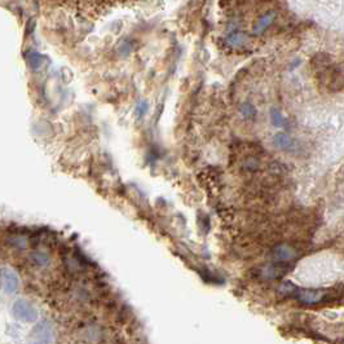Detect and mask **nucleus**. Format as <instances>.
I'll return each mask as SVG.
<instances>
[{
  "label": "nucleus",
  "mask_w": 344,
  "mask_h": 344,
  "mask_svg": "<svg viewBox=\"0 0 344 344\" xmlns=\"http://www.w3.org/2000/svg\"><path fill=\"white\" fill-rule=\"evenodd\" d=\"M12 312L18 321L22 322H35L38 318V312L31 303L19 299L12 307Z\"/></svg>",
  "instance_id": "1"
},
{
  "label": "nucleus",
  "mask_w": 344,
  "mask_h": 344,
  "mask_svg": "<svg viewBox=\"0 0 344 344\" xmlns=\"http://www.w3.org/2000/svg\"><path fill=\"white\" fill-rule=\"evenodd\" d=\"M273 144L281 150L289 151V153H295V151H298L300 149V145L291 136L283 133V132L276 133L273 136Z\"/></svg>",
  "instance_id": "2"
},
{
  "label": "nucleus",
  "mask_w": 344,
  "mask_h": 344,
  "mask_svg": "<svg viewBox=\"0 0 344 344\" xmlns=\"http://www.w3.org/2000/svg\"><path fill=\"white\" fill-rule=\"evenodd\" d=\"M1 282H3V289L7 294H15L16 291L19 289V278L16 275L15 271H12L9 268H4L1 271Z\"/></svg>",
  "instance_id": "3"
},
{
  "label": "nucleus",
  "mask_w": 344,
  "mask_h": 344,
  "mask_svg": "<svg viewBox=\"0 0 344 344\" xmlns=\"http://www.w3.org/2000/svg\"><path fill=\"white\" fill-rule=\"evenodd\" d=\"M325 293L322 290H300L296 293V296L304 304H316L324 299Z\"/></svg>",
  "instance_id": "4"
},
{
  "label": "nucleus",
  "mask_w": 344,
  "mask_h": 344,
  "mask_svg": "<svg viewBox=\"0 0 344 344\" xmlns=\"http://www.w3.org/2000/svg\"><path fill=\"white\" fill-rule=\"evenodd\" d=\"M273 255L276 256V259L279 262H290L295 258V250L293 247H290L289 245H278L276 246L273 250Z\"/></svg>",
  "instance_id": "5"
},
{
  "label": "nucleus",
  "mask_w": 344,
  "mask_h": 344,
  "mask_svg": "<svg viewBox=\"0 0 344 344\" xmlns=\"http://www.w3.org/2000/svg\"><path fill=\"white\" fill-rule=\"evenodd\" d=\"M275 18H276L275 12H271V13L264 15L263 17L258 21V23H256L255 26H254V34L259 35L262 34V33H264V31L267 30L268 27L271 26L272 23L275 22Z\"/></svg>",
  "instance_id": "6"
},
{
  "label": "nucleus",
  "mask_w": 344,
  "mask_h": 344,
  "mask_svg": "<svg viewBox=\"0 0 344 344\" xmlns=\"http://www.w3.org/2000/svg\"><path fill=\"white\" fill-rule=\"evenodd\" d=\"M241 115L244 116L245 119H255L256 116V109L255 106L250 102H244L240 106Z\"/></svg>",
  "instance_id": "7"
},
{
  "label": "nucleus",
  "mask_w": 344,
  "mask_h": 344,
  "mask_svg": "<svg viewBox=\"0 0 344 344\" xmlns=\"http://www.w3.org/2000/svg\"><path fill=\"white\" fill-rule=\"evenodd\" d=\"M271 122L275 127H282L285 124V118H283L282 113L279 112L278 109H272L271 110Z\"/></svg>",
  "instance_id": "8"
},
{
  "label": "nucleus",
  "mask_w": 344,
  "mask_h": 344,
  "mask_svg": "<svg viewBox=\"0 0 344 344\" xmlns=\"http://www.w3.org/2000/svg\"><path fill=\"white\" fill-rule=\"evenodd\" d=\"M147 110H149V104H147V101H140L139 104L136 105L135 115L137 116V118H143L147 113Z\"/></svg>",
  "instance_id": "9"
},
{
  "label": "nucleus",
  "mask_w": 344,
  "mask_h": 344,
  "mask_svg": "<svg viewBox=\"0 0 344 344\" xmlns=\"http://www.w3.org/2000/svg\"><path fill=\"white\" fill-rule=\"evenodd\" d=\"M33 259L35 260V263L40 264V265H46L48 263V256L46 254H43V252H35L33 255Z\"/></svg>",
  "instance_id": "10"
},
{
  "label": "nucleus",
  "mask_w": 344,
  "mask_h": 344,
  "mask_svg": "<svg viewBox=\"0 0 344 344\" xmlns=\"http://www.w3.org/2000/svg\"><path fill=\"white\" fill-rule=\"evenodd\" d=\"M228 42L232 44L233 47H237V46H240L241 43H242V40H241V38H240V35L238 34H233V35H230L228 38Z\"/></svg>",
  "instance_id": "11"
},
{
  "label": "nucleus",
  "mask_w": 344,
  "mask_h": 344,
  "mask_svg": "<svg viewBox=\"0 0 344 344\" xmlns=\"http://www.w3.org/2000/svg\"><path fill=\"white\" fill-rule=\"evenodd\" d=\"M40 60H42V57L38 53L31 54V65H33V67H38L40 65Z\"/></svg>",
  "instance_id": "12"
}]
</instances>
